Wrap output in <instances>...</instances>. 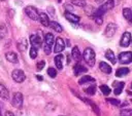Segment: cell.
<instances>
[{"mask_svg": "<svg viewBox=\"0 0 132 116\" xmlns=\"http://www.w3.org/2000/svg\"><path fill=\"white\" fill-rule=\"evenodd\" d=\"M1 1H4V0H1Z\"/></svg>", "mask_w": 132, "mask_h": 116, "instance_id": "43", "label": "cell"}, {"mask_svg": "<svg viewBox=\"0 0 132 116\" xmlns=\"http://www.w3.org/2000/svg\"><path fill=\"white\" fill-rule=\"evenodd\" d=\"M6 60L8 61V62H10V63H13V64H15V63H18L19 61H18V55H16V53L15 52H12V51H9V52H7L6 53Z\"/></svg>", "mask_w": 132, "mask_h": 116, "instance_id": "20", "label": "cell"}, {"mask_svg": "<svg viewBox=\"0 0 132 116\" xmlns=\"http://www.w3.org/2000/svg\"><path fill=\"white\" fill-rule=\"evenodd\" d=\"M47 74H48L50 77L55 78V77L57 76V70H56L55 68H53V67H50V68L47 69Z\"/></svg>", "mask_w": 132, "mask_h": 116, "instance_id": "29", "label": "cell"}, {"mask_svg": "<svg viewBox=\"0 0 132 116\" xmlns=\"http://www.w3.org/2000/svg\"><path fill=\"white\" fill-rule=\"evenodd\" d=\"M128 73H129V69L128 68H125V67L124 68H119L117 70V72H116V76L117 77H124Z\"/></svg>", "mask_w": 132, "mask_h": 116, "instance_id": "25", "label": "cell"}, {"mask_svg": "<svg viewBox=\"0 0 132 116\" xmlns=\"http://www.w3.org/2000/svg\"><path fill=\"white\" fill-rule=\"evenodd\" d=\"M65 48V43H64V40L60 37H58L56 39V43H55V47H54V51L58 54L60 53L61 51H63Z\"/></svg>", "mask_w": 132, "mask_h": 116, "instance_id": "9", "label": "cell"}, {"mask_svg": "<svg viewBox=\"0 0 132 116\" xmlns=\"http://www.w3.org/2000/svg\"><path fill=\"white\" fill-rule=\"evenodd\" d=\"M71 55H72V59L74 60V61H79L80 60V51H79V49H78V47L77 46H74L73 48H72V50H71Z\"/></svg>", "mask_w": 132, "mask_h": 116, "instance_id": "23", "label": "cell"}, {"mask_svg": "<svg viewBox=\"0 0 132 116\" xmlns=\"http://www.w3.org/2000/svg\"><path fill=\"white\" fill-rule=\"evenodd\" d=\"M123 15L127 20L128 23L132 24V10L130 8H124L123 9Z\"/></svg>", "mask_w": 132, "mask_h": 116, "instance_id": "22", "label": "cell"}, {"mask_svg": "<svg viewBox=\"0 0 132 116\" xmlns=\"http://www.w3.org/2000/svg\"><path fill=\"white\" fill-rule=\"evenodd\" d=\"M112 86L114 87L113 93H114L116 95H119V94L122 92V90H123V88H124V86H125V83H124V82H117V81H114V82L112 83Z\"/></svg>", "mask_w": 132, "mask_h": 116, "instance_id": "12", "label": "cell"}, {"mask_svg": "<svg viewBox=\"0 0 132 116\" xmlns=\"http://www.w3.org/2000/svg\"><path fill=\"white\" fill-rule=\"evenodd\" d=\"M130 42H131V34L129 32H125L121 37L120 45L122 47H128L130 45Z\"/></svg>", "mask_w": 132, "mask_h": 116, "instance_id": "7", "label": "cell"}, {"mask_svg": "<svg viewBox=\"0 0 132 116\" xmlns=\"http://www.w3.org/2000/svg\"><path fill=\"white\" fill-rule=\"evenodd\" d=\"M71 3L76 5V6H78V7H85L87 5L85 0H71Z\"/></svg>", "mask_w": 132, "mask_h": 116, "instance_id": "28", "label": "cell"}, {"mask_svg": "<svg viewBox=\"0 0 132 116\" xmlns=\"http://www.w3.org/2000/svg\"><path fill=\"white\" fill-rule=\"evenodd\" d=\"M54 41H55V37L52 33H47L44 36V46L52 47V45L54 44Z\"/></svg>", "mask_w": 132, "mask_h": 116, "instance_id": "13", "label": "cell"}, {"mask_svg": "<svg viewBox=\"0 0 132 116\" xmlns=\"http://www.w3.org/2000/svg\"><path fill=\"white\" fill-rule=\"evenodd\" d=\"M94 82L95 81V79L93 78V77H91V76H88V75H86V76H82L79 80H78V84H80V85H82V84H86V83H88V82Z\"/></svg>", "mask_w": 132, "mask_h": 116, "instance_id": "26", "label": "cell"}, {"mask_svg": "<svg viewBox=\"0 0 132 116\" xmlns=\"http://www.w3.org/2000/svg\"><path fill=\"white\" fill-rule=\"evenodd\" d=\"M0 98H1V99H4V100H8V99H9L8 89H7L2 83H0Z\"/></svg>", "mask_w": 132, "mask_h": 116, "instance_id": "18", "label": "cell"}, {"mask_svg": "<svg viewBox=\"0 0 132 116\" xmlns=\"http://www.w3.org/2000/svg\"><path fill=\"white\" fill-rule=\"evenodd\" d=\"M5 116H14V114H13L12 112H10V111H7V112L5 113Z\"/></svg>", "mask_w": 132, "mask_h": 116, "instance_id": "37", "label": "cell"}, {"mask_svg": "<svg viewBox=\"0 0 132 116\" xmlns=\"http://www.w3.org/2000/svg\"><path fill=\"white\" fill-rule=\"evenodd\" d=\"M87 71H88V69L85 68L80 63H77V64L75 65V67H74V74H75L76 76H78V75H80V74H82V73H86Z\"/></svg>", "mask_w": 132, "mask_h": 116, "instance_id": "16", "label": "cell"}, {"mask_svg": "<svg viewBox=\"0 0 132 116\" xmlns=\"http://www.w3.org/2000/svg\"><path fill=\"white\" fill-rule=\"evenodd\" d=\"M16 46H18V49H19L20 51H25V50L27 49V46H28L27 40H26L25 38H22L21 40H19V41H18Z\"/></svg>", "mask_w": 132, "mask_h": 116, "instance_id": "19", "label": "cell"}, {"mask_svg": "<svg viewBox=\"0 0 132 116\" xmlns=\"http://www.w3.org/2000/svg\"><path fill=\"white\" fill-rule=\"evenodd\" d=\"M99 69H100L103 73H105V74L111 73V67H110L107 63H105V62H100V63H99Z\"/></svg>", "mask_w": 132, "mask_h": 116, "instance_id": "15", "label": "cell"}, {"mask_svg": "<svg viewBox=\"0 0 132 116\" xmlns=\"http://www.w3.org/2000/svg\"><path fill=\"white\" fill-rule=\"evenodd\" d=\"M63 59H64V56H63L62 54H60V53H58V54L55 56V59H54L55 65H56V67H57L59 70H61V69L63 68Z\"/></svg>", "mask_w": 132, "mask_h": 116, "instance_id": "17", "label": "cell"}, {"mask_svg": "<svg viewBox=\"0 0 132 116\" xmlns=\"http://www.w3.org/2000/svg\"><path fill=\"white\" fill-rule=\"evenodd\" d=\"M106 101H107L108 103L114 105V106H119V105H120V101L117 100V99H106Z\"/></svg>", "mask_w": 132, "mask_h": 116, "instance_id": "34", "label": "cell"}, {"mask_svg": "<svg viewBox=\"0 0 132 116\" xmlns=\"http://www.w3.org/2000/svg\"><path fill=\"white\" fill-rule=\"evenodd\" d=\"M85 92H86L87 94H89V95L95 94V92H96V85H95V84L90 85L89 87H87V88L85 89Z\"/></svg>", "mask_w": 132, "mask_h": 116, "instance_id": "27", "label": "cell"}, {"mask_svg": "<svg viewBox=\"0 0 132 116\" xmlns=\"http://www.w3.org/2000/svg\"><path fill=\"white\" fill-rule=\"evenodd\" d=\"M84 60L85 62L90 66V67H93L95 65V51L91 48V47H87L84 51Z\"/></svg>", "mask_w": 132, "mask_h": 116, "instance_id": "2", "label": "cell"}, {"mask_svg": "<svg viewBox=\"0 0 132 116\" xmlns=\"http://www.w3.org/2000/svg\"><path fill=\"white\" fill-rule=\"evenodd\" d=\"M94 20H95V22H96L97 25H102V23H103V20H102L101 16H95Z\"/></svg>", "mask_w": 132, "mask_h": 116, "instance_id": "35", "label": "cell"}, {"mask_svg": "<svg viewBox=\"0 0 132 116\" xmlns=\"http://www.w3.org/2000/svg\"><path fill=\"white\" fill-rule=\"evenodd\" d=\"M11 104L15 108H21L22 105H23V94L21 92H15L12 96Z\"/></svg>", "mask_w": 132, "mask_h": 116, "instance_id": "6", "label": "cell"}, {"mask_svg": "<svg viewBox=\"0 0 132 116\" xmlns=\"http://www.w3.org/2000/svg\"><path fill=\"white\" fill-rule=\"evenodd\" d=\"M105 57H106L108 61H110L111 64H116V63H117L116 55H114V53H113V51H112L111 49H107V50H106V52H105Z\"/></svg>", "mask_w": 132, "mask_h": 116, "instance_id": "21", "label": "cell"}, {"mask_svg": "<svg viewBox=\"0 0 132 116\" xmlns=\"http://www.w3.org/2000/svg\"><path fill=\"white\" fill-rule=\"evenodd\" d=\"M100 90L102 91V93L104 95H108L110 93V88L107 86V85H101L100 86Z\"/></svg>", "mask_w": 132, "mask_h": 116, "instance_id": "30", "label": "cell"}, {"mask_svg": "<svg viewBox=\"0 0 132 116\" xmlns=\"http://www.w3.org/2000/svg\"><path fill=\"white\" fill-rule=\"evenodd\" d=\"M116 31H117V25L113 24V23H109V24L106 26V28H105L104 35H105L106 37H108V38H109V37H112V36L114 35Z\"/></svg>", "mask_w": 132, "mask_h": 116, "instance_id": "8", "label": "cell"}, {"mask_svg": "<svg viewBox=\"0 0 132 116\" xmlns=\"http://www.w3.org/2000/svg\"><path fill=\"white\" fill-rule=\"evenodd\" d=\"M30 43H31L32 46H34V47H36V48H39V47H41L42 40H41V38H40L38 35L33 34V35L30 36Z\"/></svg>", "mask_w": 132, "mask_h": 116, "instance_id": "10", "label": "cell"}, {"mask_svg": "<svg viewBox=\"0 0 132 116\" xmlns=\"http://www.w3.org/2000/svg\"><path fill=\"white\" fill-rule=\"evenodd\" d=\"M47 10H48V12L51 13V15H52V16H54V15H55V9H54V7H53V6H48V7H47Z\"/></svg>", "mask_w": 132, "mask_h": 116, "instance_id": "36", "label": "cell"}, {"mask_svg": "<svg viewBox=\"0 0 132 116\" xmlns=\"http://www.w3.org/2000/svg\"><path fill=\"white\" fill-rule=\"evenodd\" d=\"M29 54H30V57H31V59H35V57L37 56V48L34 47V46H32V47L30 48Z\"/></svg>", "mask_w": 132, "mask_h": 116, "instance_id": "31", "label": "cell"}, {"mask_svg": "<svg viewBox=\"0 0 132 116\" xmlns=\"http://www.w3.org/2000/svg\"><path fill=\"white\" fill-rule=\"evenodd\" d=\"M0 116H2V114H1V109H0Z\"/></svg>", "mask_w": 132, "mask_h": 116, "instance_id": "40", "label": "cell"}, {"mask_svg": "<svg viewBox=\"0 0 132 116\" xmlns=\"http://www.w3.org/2000/svg\"><path fill=\"white\" fill-rule=\"evenodd\" d=\"M65 17H66L67 21H69L70 23H73V24L78 23L79 20H80L78 15H76V14L70 12V11H66V12H65Z\"/></svg>", "mask_w": 132, "mask_h": 116, "instance_id": "11", "label": "cell"}, {"mask_svg": "<svg viewBox=\"0 0 132 116\" xmlns=\"http://www.w3.org/2000/svg\"><path fill=\"white\" fill-rule=\"evenodd\" d=\"M36 77H37V79H38V80H42V79H43V78H42V77H41L40 75H37Z\"/></svg>", "mask_w": 132, "mask_h": 116, "instance_id": "39", "label": "cell"}, {"mask_svg": "<svg viewBox=\"0 0 132 116\" xmlns=\"http://www.w3.org/2000/svg\"><path fill=\"white\" fill-rule=\"evenodd\" d=\"M95 2L98 3V4H101V3L103 2V0H95Z\"/></svg>", "mask_w": 132, "mask_h": 116, "instance_id": "38", "label": "cell"}, {"mask_svg": "<svg viewBox=\"0 0 132 116\" xmlns=\"http://www.w3.org/2000/svg\"><path fill=\"white\" fill-rule=\"evenodd\" d=\"M11 77H12V79H13L15 82H18V83L23 82V81L25 80V78H26L25 73H24L22 70H20V69L13 70L12 73H11Z\"/></svg>", "mask_w": 132, "mask_h": 116, "instance_id": "4", "label": "cell"}, {"mask_svg": "<svg viewBox=\"0 0 132 116\" xmlns=\"http://www.w3.org/2000/svg\"><path fill=\"white\" fill-rule=\"evenodd\" d=\"M39 22L44 27H48L50 26V18L47 16V14L44 13V12H40L39 13Z\"/></svg>", "mask_w": 132, "mask_h": 116, "instance_id": "14", "label": "cell"}, {"mask_svg": "<svg viewBox=\"0 0 132 116\" xmlns=\"http://www.w3.org/2000/svg\"><path fill=\"white\" fill-rule=\"evenodd\" d=\"M113 6H114V1L113 0H107L106 2H104L98 9H96L95 10V12H94V17L95 16H102L107 10H110V9H112L113 8Z\"/></svg>", "mask_w": 132, "mask_h": 116, "instance_id": "1", "label": "cell"}, {"mask_svg": "<svg viewBox=\"0 0 132 116\" xmlns=\"http://www.w3.org/2000/svg\"><path fill=\"white\" fill-rule=\"evenodd\" d=\"M122 116H126V115H122Z\"/></svg>", "mask_w": 132, "mask_h": 116, "instance_id": "42", "label": "cell"}, {"mask_svg": "<svg viewBox=\"0 0 132 116\" xmlns=\"http://www.w3.org/2000/svg\"><path fill=\"white\" fill-rule=\"evenodd\" d=\"M50 27L53 29V30H55L56 32H58V33H61L62 31H63V28H62V26L60 25V24H58L57 22H50Z\"/></svg>", "mask_w": 132, "mask_h": 116, "instance_id": "24", "label": "cell"}, {"mask_svg": "<svg viewBox=\"0 0 132 116\" xmlns=\"http://www.w3.org/2000/svg\"><path fill=\"white\" fill-rule=\"evenodd\" d=\"M25 13L33 21H37L39 20V12L37 10L36 7L32 6V5H29V6H26L25 7Z\"/></svg>", "mask_w": 132, "mask_h": 116, "instance_id": "3", "label": "cell"}, {"mask_svg": "<svg viewBox=\"0 0 132 116\" xmlns=\"http://www.w3.org/2000/svg\"><path fill=\"white\" fill-rule=\"evenodd\" d=\"M45 66V62L44 61H39L37 64H36V69L37 71H41Z\"/></svg>", "mask_w": 132, "mask_h": 116, "instance_id": "33", "label": "cell"}, {"mask_svg": "<svg viewBox=\"0 0 132 116\" xmlns=\"http://www.w3.org/2000/svg\"><path fill=\"white\" fill-rule=\"evenodd\" d=\"M119 61L121 64H130L132 62V51H125L119 54Z\"/></svg>", "mask_w": 132, "mask_h": 116, "instance_id": "5", "label": "cell"}, {"mask_svg": "<svg viewBox=\"0 0 132 116\" xmlns=\"http://www.w3.org/2000/svg\"><path fill=\"white\" fill-rule=\"evenodd\" d=\"M6 34V27L3 23H0V38L4 37Z\"/></svg>", "mask_w": 132, "mask_h": 116, "instance_id": "32", "label": "cell"}, {"mask_svg": "<svg viewBox=\"0 0 132 116\" xmlns=\"http://www.w3.org/2000/svg\"><path fill=\"white\" fill-rule=\"evenodd\" d=\"M131 87H132V82H131Z\"/></svg>", "mask_w": 132, "mask_h": 116, "instance_id": "41", "label": "cell"}]
</instances>
